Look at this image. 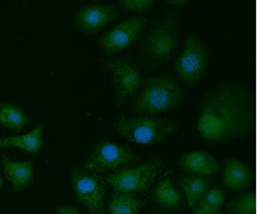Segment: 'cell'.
Returning a JSON list of instances; mask_svg holds the SVG:
<instances>
[{
  "label": "cell",
  "instance_id": "8fae6325",
  "mask_svg": "<svg viewBox=\"0 0 257 214\" xmlns=\"http://www.w3.org/2000/svg\"><path fill=\"white\" fill-rule=\"evenodd\" d=\"M118 11L108 5H91L80 10L77 17L79 28L87 34H95L118 17Z\"/></svg>",
  "mask_w": 257,
  "mask_h": 214
},
{
  "label": "cell",
  "instance_id": "9a60e30c",
  "mask_svg": "<svg viewBox=\"0 0 257 214\" xmlns=\"http://www.w3.org/2000/svg\"><path fill=\"white\" fill-rule=\"evenodd\" d=\"M43 123H39L31 132L15 137H0V147L16 146L30 154H36L44 146Z\"/></svg>",
  "mask_w": 257,
  "mask_h": 214
},
{
  "label": "cell",
  "instance_id": "4fadbf2b",
  "mask_svg": "<svg viewBox=\"0 0 257 214\" xmlns=\"http://www.w3.org/2000/svg\"><path fill=\"white\" fill-rule=\"evenodd\" d=\"M1 162L7 178L16 192H22L32 186L34 178L32 162H14L5 155Z\"/></svg>",
  "mask_w": 257,
  "mask_h": 214
},
{
  "label": "cell",
  "instance_id": "7402d4cb",
  "mask_svg": "<svg viewBox=\"0 0 257 214\" xmlns=\"http://www.w3.org/2000/svg\"><path fill=\"white\" fill-rule=\"evenodd\" d=\"M155 0H119L120 8L131 12H145L152 8Z\"/></svg>",
  "mask_w": 257,
  "mask_h": 214
},
{
  "label": "cell",
  "instance_id": "ba28073f",
  "mask_svg": "<svg viewBox=\"0 0 257 214\" xmlns=\"http://www.w3.org/2000/svg\"><path fill=\"white\" fill-rule=\"evenodd\" d=\"M71 185L78 201L82 202L90 214H104L105 181L96 173H88L73 168Z\"/></svg>",
  "mask_w": 257,
  "mask_h": 214
},
{
  "label": "cell",
  "instance_id": "4316f807",
  "mask_svg": "<svg viewBox=\"0 0 257 214\" xmlns=\"http://www.w3.org/2000/svg\"><path fill=\"white\" fill-rule=\"evenodd\" d=\"M2 184H3V181H2V178L0 177V188L2 187Z\"/></svg>",
  "mask_w": 257,
  "mask_h": 214
},
{
  "label": "cell",
  "instance_id": "2e32d148",
  "mask_svg": "<svg viewBox=\"0 0 257 214\" xmlns=\"http://www.w3.org/2000/svg\"><path fill=\"white\" fill-rule=\"evenodd\" d=\"M152 199L157 204L168 208H180L183 202L181 192L169 177L162 178L157 183L153 190Z\"/></svg>",
  "mask_w": 257,
  "mask_h": 214
},
{
  "label": "cell",
  "instance_id": "484cf974",
  "mask_svg": "<svg viewBox=\"0 0 257 214\" xmlns=\"http://www.w3.org/2000/svg\"><path fill=\"white\" fill-rule=\"evenodd\" d=\"M209 214H224L222 211H220V210H216V211H213V212H211V213Z\"/></svg>",
  "mask_w": 257,
  "mask_h": 214
},
{
  "label": "cell",
  "instance_id": "8992f818",
  "mask_svg": "<svg viewBox=\"0 0 257 214\" xmlns=\"http://www.w3.org/2000/svg\"><path fill=\"white\" fill-rule=\"evenodd\" d=\"M165 167L162 160L154 159L143 164L108 174L103 178L116 192L133 194L150 188L163 173Z\"/></svg>",
  "mask_w": 257,
  "mask_h": 214
},
{
  "label": "cell",
  "instance_id": "ffe728a7",
  "mask_svg": "<svg viewBox=\"0 0 257 214\" xmlns=\"http://www.w3.org/2000/svg\"><path fill=\"white\" fill-rule=\"evenodd\" d=\"M28 122V116L18 106L11 104L1 105L0 124L11 129L14 132H20Z\"/></svg>",
  "mask_w": 257,
  "mask_h": 214
},
{
  "label": "cell",
  "instance_id": "d6986e66",
  "mask_svg": "<svg viewBox=\"0 0 257 214\" xmlns=\"http://www.w3.org/2000/svg\"><path fill=\"white\" fill-rule=\"evenodd\" d=\"M226 199V192L220 187L208 189L197 204L189 210V214H209L221 209Z\"/></svg>",
  "mask_w": 257,
  "mask_h": 214
},
{
  "label": "cell",
  "instance_id": "ac0fdd59",
  "mask_svg": "<svg viewBox=\"0 0 257 214\" xmlns=\"http://www.w3.org/2000/svg\"><path fill=\"white\" fill-rule=\"evenodd\" d=\"M141 207V201L133 193L115 192L109 198V214H139Z\"/></svg>",
  "mask_w": 257,
  "mask_h": 214
},
{
  "label": "cell",
  "instance_id": "277c9868",
  "mask_svg": "<svg viewBox=\"0 0 257 214\" xmlns=\"http://www.w3.org/2000/svg\"><path fill=\"white\" fill-rule=\"evenodd\" d=\"M208 60V49L202 38L197 34H190L175 63L174 72L184 85L194 88L205 76Z\"/></svg>",
  "mask_w": 257,
  "mask_h": 214
},
{
  "label": "cell",
  "instance_id": "6da1fadb",
  "mask_svg": "<svg viewBox=\"0 0 257 214\" xmlns=\"http://www.w3.org/2000/svg\"><path fill=\"white\" fill-rule=\"evenodd\" d=\"M253 107L252 95L245 86L220 83L199 102L197 131L214 145L240 139L252 129Z\"/></svg>",
  "mask_w": 257,
  "mask_h": 214
},
{
  "label": "cell",
  "instance_id": "9c48e42d",
  "mask_svg": "<svg viewBox=\"0 0 257 214\" xmlns=\"http://www.w3.org/2000/svg\"><path fill=\"white\" fill-rule=\"evenodd\" d=\"M104 65L112 74V89L119 105L133 98L143 85L145 79L132 61H105Z\"/></svg>",
  "mask_w": 257,
  "mask_h": 214
},
{
  "label": "cell",
  "instance_id": "5b68a950",
  "mask_svg": "<svg viewBox=\"0 0 257 214\" xmlns=\"http://www.w3.org/2000/svg\"><path fill=\"white\" fill-rule=\"evenodd\" d=\"M180 44V30L172 18H163L150 30L145 41L144 55L150 64L160 65L176 52Z\"/></svg>",
  "mask_w": 257,
  "mask_h": 214
},
{
  "label": "cell",
  "instance_id": "7a4b0ae2",
  "mask_svg": "<svg viewBox=\"0 0 257 214\" xmlns=\"http://www.w3.org/2000/svg\"><path fill=\"white\" fill-rule=\"evenodd\" d=\"M182 89L174 78L161 75L145 80L133 97L130 109L144 116H155L176 108L182 98Z\"/></svg>",
  "mask_w": 257,
  "mask_h": 214
},
{
  "label": "cell",
  "instance_id": "30bf717a",
  "mask_svg": "<svg viewBox=\"0 0 257 214\" xmlns=\"http://www.w3.org/2000/svg\"><path fill=\"white\" fill-rule=\"evenodd\" d=\"M147 20L141 17L128 18L101 37L100 47L105 52L116 53L130 47L140 36Z\"/></svg>",
  "mask_w": 257,
  "mask_h": 214
},
{
  "label": "cell",
  "instance_id": "5bb4252c",
  "mask_svg": "<svg viewBox=\"0 0 257 214\" xmlns=\"http://www.w3.org/2000/svg\"><path fill=\"white\" fill-rule=\"evenodd\" d=\"M252 181L251 170L244 162L236 159H227L223 162L222 182L229 189L239 190L248 187Z\"/></svg>",
  "mask_w": 257,
  "mask_h": 214
},
{
  "label": "cell",
  "instance_id": "d4e9b609",
  "mask_svg": "<svg viewBox=\"0 0 257 214\" xmlns=\"http://www.w3.org/2000/svg\"><path fill=\"white\" fill-rule=\"evenodd\" d=\"M146 214H172L168 212V211H165V210H150L149 212H147Z\"/></svg>",
  "mask_w": 257,
  "mask_h": 214
},
{
  "label": "cell",
  "instance_id": "7c38bea8",
  "mask_svg": "<svg viewBox=\"0 0 257 214\" xmlns=\"http://www.w3.org/2000/svg\"><path fill=\"white\" fill-rule=\"evenodd\" d=\"M178 164L183 170L200 176H211L219 172L222 167L220 161L204 151H192L181 154Z\"/></svg>",
  "mask_w": 257,
  "mask_h": 214
},
{
  "label": "cell",
  "instance_id": "cb8c5ba5",
  "mask_svg": "<svg viewBox=\"0 0 257 214\" xmlns=\"http://www.w3.org/2000/svg\"><path fill=\"white\" fill-rule=\"evenodd\" d=\"M169 4L174 5V6H184L188 3L189 0H166Z\"/></svg>",
  "mask_w": 257,
  "mask_h": 214
},
{
  "label": "cell",
  "instance_id": "52a82bcc",
  "mask_svg": "<svg viewBox=\"0 0 257 214\" xmlns=\"http://www.w3.org/2000/svg\"><path fill=\"white\" fill-rule=\"evenodd\" d=\"M139 158L125 146L111 141H101L84 162L88 170L96 174L119 171L125 166L132 165Z\"/></svg>",
  "mask_w": 257,
  "mask_h": 214
},
{
  "label": "cell",
  "instance_id": "e0dca14e",
  "mask_svg": "<svg viewBox=\"0 0 257 214\" xmlns=\"http://www.w3.org/2000/svg\"><path fill=\"white\" fill-rule=\"evenodd\" d=\"M179 182L187 197L188 211L197 204L211 186L209 179L202 178L200 176H186L182 177Z\"/></svg>",
  "mask_w": 257,
  "mask_h": 214
},
{
  "label": "cell",
  "instance_id": "44dd1931",
  "mask_svg": "<svg viewBox=\"0 0 257 214\" xmlns=\"http://www.w3.org/2000/svg\"><path fill=\"white\" fill-rule=\"evenodd\" d=\"M226 209L229 214H253L254 200L252 193L246 192L228 202Z\"/></svg>",
  "mask_w": 257,
  "mask_h": 214
},
{
  "label": "cell",
  "instance_id": "3957f363",
  "mask_svg": "<svg viewBox=\"0 0 257 214\" xmlns=\"http://www.w3.org/2000/svg\"><path fill=\"white\" fill-rule=\"evenodd\" d=\"M177 128L174 120L155 116L122 117L115 123V129L120 137L140 145L151 146L165 141Z\"/></svg>",
  "mask_w": 257,
  "mask_h": 214
},
{
  "label": "cell",
  "instance_id": "603a6c76",
  "mask_svg": "<svg viewBox=\"0 0 257 214\" xmlns=\"http://www.w3.org/2000/svg\"><path fill=\"white\" fill-rule=\"evenodd\" d=\"M56 214H80L76 209L70 206H59L56 210Z\"/></svg>",
  "mask_w": 257,
  "mask_h": 214
}]
</instances>
